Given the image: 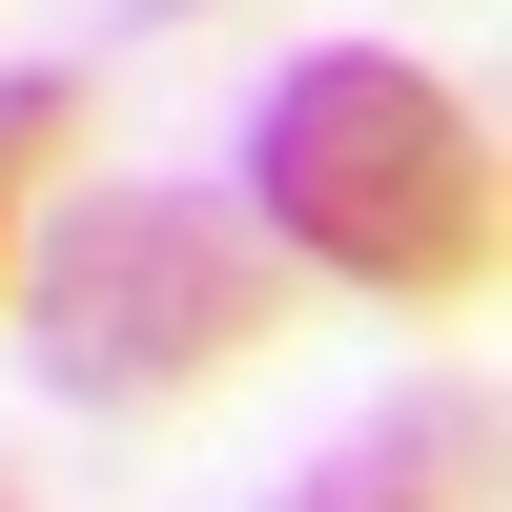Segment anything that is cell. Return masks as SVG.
<instances>
[{
    "instance_id": "cell-1",
    "label": "cell",
    "mask_w": 512,
    "mask_h": 512,
    "mask_svg": "<svg viewBox=\"0 0 512 512\" xmlns=\"http://www.w3.org/2000/svg\"><path fill=\"white\" fill-rule=\"evenodd\" d=\"M246 185H267V226L308 267L390 287V308H472L492 287V123L431 62H308L267 103V144H246Z\"/></svg>"
},
{
    "instance_id": "cell-2",
    "label": "cell",
    "mask_w": 512,
    "mask_h": 512,
    "mask_svg": "<svg viewBox=\"0 0 512 512\" xmlns=\"http://www.w3.org/2000/svg\"><path fill=\"white\" fill-rule=\"evenodd\" d=\"M41 369H62L82 410H144V390H205V369H246V328H267V246L226 226V205H82L62 246H41Z\"/></svg>"
},
{
    "instance_id": "cell-3",
    "label": "cell",
    "mask_w": 512,
    "mask_h": 512,
    "mask_svg": "<svg viewBox=\"0 0 512 512\" xmlns=\"http://www.w3.org/2000/svg\"><path fill=\"white\" fill-rule=\"evenodd\" d=\"M287 512H492V390H431V410H369Z\"/></svg>"
}]
</instances>
